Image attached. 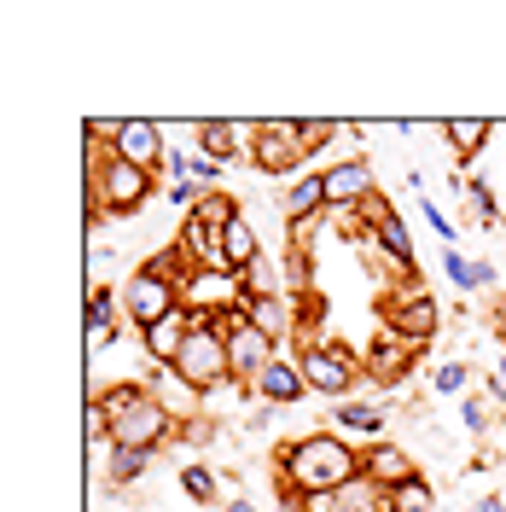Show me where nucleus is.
<instances>
[{
	"label": "nucleus",
	"mask_w": 506,
	"mask_h": 512,
	"mask_svg": "<svg viewBox=\"0 0 506 512\" xmlns=\"http://www.w3.org/2000/svg\"><path fill=\"white\" fill-rule=\"evenodd\" d=\"M361 478V454L338 431H309L280 448V489L297 495H338L344 483Z\"/></svg>",
	"instance_id": "1"
},
{
	"label": "nucleus",
	"mask_w": 506,
	"mask_h": 512,
	"mask_svg": "<svg viewBox=\"0 0 506 512\" xmlns=\"http://www.w3.org/2000/svg\"><path fill=\"white\" fill-rule=\"evenodd\" d=\"M94 402L111 414V443H117V448L158 454V448L181 431V419L169 414L146 384H117V390H105V396H94Z\"/></svg>",
	"instance_id": "2"
},
{
	"label": "nucleus",
	"mask_w": 506,
	"mask_h": 512,
	"mask_svg": "<svg viewBox=\"0 0 506 512\" xmlns=\"http://www.w3.org/2000/svg\"><path fill=\"white\" fill-rule=\"evenodd\" d=\"M152 192H158L152 169L123 163L117 152H99L94 140H88V233H94L105 216H134Z\"/></svg>",
	"instance_id": "3"
},
{
	"label": "nucleus",
	"mask_w": 506,
	"mask_h": 512,
	"mask_svg": "<svg viewBox=\"0 0 506 512\" xmlns=\"http://www.w3.org/2000/svg\"><path fill=\"white\" fill-rule=\"evenodd\" d=\"M175 373L198 390V396H210V390H222V384H233V361H227V332L222 320L198 315V326H192L187 350H181V361H175Z\"/></svg>",
	"instance_id": "4"
},
{
	"label": "nucleus",
	"mask_w": 506,
	"mask_h": 512,
	"mask_svg": "<svg viewBox=\"0 0 506 512\" xmlns=\"http://www.w3.org/2000/svg\"><path fill=\"white\" fill-rule=\"evenodd\" d=\"M181 309V274H169V262H146L140 274H128L123 280V315L146 332L152 320H163V315H175Z\"/></svg>",
	"instance_id": "5"
},
{
	"label": "nucleus",
	"mask_w": 506,
	"mask_h": 512,
	"mask_svg": "<svg viewBox=\"0 0 506 512\" xmlns=\"http://www.w3.org/2000/svg\"><path fill=\"white\" fill-rule=\"evenodd\" d=\"M88 140H94V146H105V152H117L123 163L152 169V175H158L163 158H169V140H163V128L146 123V117H123V123H88Z\"/></svg>",
	"instance_id": "6"
},
{
	"label": "nucleus",
	"mask_w": 506,
	"mask_h": 512,
	"mask_svg": "<svg viewBox=\"0 0 506 512\" xmlns=\"http://www.w3.org/2000/svg\"><path fill=\"white\" fill-rule=\"evenodd\" d=\"M216 320H222V332H227V361H233V379L251 390V384L262 379L274 361H280V344H274V338H268V332L245 315V309H227V315H216Z\"/></svg>",
	"instance_id": "7"
},
{
	"label": "nucleus",
	"mask_w": 506,
	"mask_h": 512,
	"mask_svg": "<svg viewBox=\"0 0 506 512\" xmlns=\"http://www.w3.org/2000/svg\"><path fill=\"white\" fill-rule=\"evenodd\" d=\"M297 367H303V379L315 396H332V402H349L355 396V384H361V355H349L344 344H309V350L297 355Z\"/></svg>",
	"instance_id": "8"
},
{
	"label": "nucleus",
	"mask_w": 506,
	"mask_h": 512,
	"mask_svg": "<svg viewBox=\"0 0 506 512\" xmlns=\"http://www.w3.org/2000/svg\"><path fill=\"white\" fill-rule=\"evenodd\" d=\"M251 163L262 175H297L303 169V123H256Z\"/></svg>",
	"instance_id": "9"
},
{
	"label": "nucleus",
	"mask_w": 506,
	"mask_h": 512,
	"mask_svg": "<svg viewBox=\"0 0 506 512\" xmlns=\"http://www.w3.org/2000/svg\"><path fill=\"white\" fill-rule=\"evenodd\" d=\"M320 181H326V210H361V204L379 192V181H373V163H367V158L332 163Z\"/></svg>",
	"instance_id": "10"
},
{
	"label": "nucleus",
	"mask_w": 506,
	"mask_h": 512,
	"mask_svg": "<svg viewBox=\"0 0 506 512\" xmlns=\"http://www.w3.org/2000/svg\"><path fill=\"white\" fill-rule=\"evenodd\" d=\"M384 326H390L402 344H413V350H419V344H431V338H437V326H443V309H437V297H425V291H408V297L390 309V320H384Z\"/></svg>",
	"instance_id": "11"
},
{
	"label": "nucleus",
	"mask_w": 506,
	"mask_h": 512,
	"mask_svg": "<svg viewBox=\"0 0 506 512\" xmlns=\"http://www.w3.org/2000/svg\"><path fill=\"white\" fill-rule=\"evenodd\" d=\"M192 326H198V315L181 303L175 315L152 320V326L140 332V344H146V355H152L158 367H175V361H181V350H187V338H192Z\"/></svg>",
	"instance_id": "12"
},
{
	"label": "nucleus",
	"mask_w": 506,
	"mask_h": 512,
	"mask_svg": "<svg viewBox=\"0 0 506 512\" xmlns=\"http://www.w3.org/2000/svg\"><path fill=\"white\" fill-rule=\"evenodd\" d=\"M251 140H256V123H198V158H251Z\"/></svg>",
	"instance_id": "13"
},
{
	"label": "nucleus",
	"mask_w": 506,
	"mask_h": 512,
	"mask_svg": "<svg viewBox=\"0 0 506 512\" xmlns=\"http://www.w3.org/2000/svg\"><path fill=\"white\" fill-rule=\"evenodd\" d=\"M222 262H227V274H233V280H245L256 262H262V239H256V222L245 216V210L222 227Z\"/></svg>",
	"instance_id": "14"
},
{
	"label": "nucleus",
	"mask_w": 506,
	"mask_h": 512,
	"mask_svg": "<svg viewBox=\"0 0 506 512\" xmlns=\"http://www.w3.org/2000/svg\"><path fill=\"white\" fill-rule=\"evenodd\" d=\"M256 402H268V408H291V402H303L309 396V379H303V367L297 361H274L262 379L251 384Z\"/></svg>",
	"instance_id": "15"
},
{
	"label": "nucleus",
	"mask_w": 506,
	"mask_h": 512,
	"mask_svg": "<svg viewBox=\"0 0 506 512\" xmlns=\"http://www.w3.org/2000/svg\"><path fill=\"white\" fill-rule=\"evenodd\" d=\"M361 472L379 483L384 495H390V489H402L408 478H419V472H413V460H408V448H390V443L367 448V454H361Z\"/></svg>",
	"instance_id": "16"
},
{
	"label": "nucleus",
	"mask_w": 506,
	"mask_h": 512,
	"mask_svg": "<svg viewBox=\"0 0 506 512\" xmlns=\"http://www.w3.org/2000/svg\"><path fill=\"white\" fill-rule=\"evenodd\" d=\"M146 390H152V396H158L163 408H169V414L181 419V425H192V419H198V390H192V384L181 379L175 367H158V373L146 379Z\"/></svg>",
	"instance_id": "17"
},
{
	"label": "nucleus",
	"mask_w": 506,
	"mask_h": 512,
	"mask_svg": "<svg viewBox=\"0 0 506 512\" xmlns=\"http://www.w3.org/2000/svg\"><path fill=\"white\" fill-rule=\"evenodd\" d=\"M384 408L379 402H361V396H349V402H338L332 408V431L338 437H384Z\"/></svg>",
	"instance_id": "18"
},
{
	"label": "nucleus",
	"mask_w": 506,
	"mask_h": 512,
	"mask_svg": "<svg viewBox=\"0 0 506 512\" xmlns=\"http://www.w3.org/2000/svg\"><path fill=\"white\" fill-rule=\"evenodd\" d=\"M280 204H285V216H291V227H309L320 210H326V181H320V175H303V181L285 187Z\"/></svg>",
	"instance_id": "19"
},
{
	"label": "nucleus",
	"mask_w": 506,
	"mask_h": 512,
	"mask_svg": "<svg viewBox=\"0 0 506 512\" xmlns=\"http://www.w3.org/2000/svg\"><path fill=\"white\" fill-rule=\"evenodd\" d=\"M489 134H495V128L483 123V117H448V123H443V140H448V152H454L460 163H472L477 152L489 146Z\"/></svg>",
	"instance_id": "20"
},
{
	"label": "nucleus",
	"mask_w": 506,
	"mask_h": 512,
	"mask_svg": "<svg viewBox=\"0 0 506 512\" xmlns=\"http://www.w3.org/2000/svg\"><path fill=\"white\" fill-rule=\"evenodd\" d=\"M408 350H413V344H402V338H396V332L384 326L379 344H373V355H367L361 367H367V373H379V379L390 384V379H402V373H408Z\"/></svg>",
	"instance_id": "21"
},
{
	"label": "nucleus",
	"mask_w": 506,
	"mask_h": 512,
	"mask_svg": "<svg viewBox=\"0 0 506 512\" xmlns=\"http://www.w3.org/2000/svg\"><path fill=\"white\" fill-rule=\"evenodd\" d=\"M443 274H448L454 291H483L489 280H495V268L477 262V256H466V251H443Z\"/></svg>",
	"instance_id": "22"
},
{
	"label": "nucleus",
	"mask_w": 506,
	"mask_h": 512,
	"mask_svg": "<svg viewBox=\"0 0 506 512\" xmlns=\"http://www.w3.org/2000/svg\"><path fill=\"white\" fill-rule=\"evenodd\" d=\"M245 315H251L256 326H262V332L274 338V344H280L285 332H291V315H285V297H274V291H251V297H245Z\"/></svg>",
	"instance_id": "23"
},
{
	"label": "nucleus",
	"mask_w": 506,
	"mask_h": 512,
	"mask_svg": "<svg viewBox=\"0 0 506 512\" xmlns=\"http://www.w3.org/2000/svg\"><path fill=\"white\" fill-rule=\"evenodd\" d=\"M373 245H379V251L402 268V274H413V233H408V222H402V216H390L384 227H373Z\"/></svg>",
	"instance_id": "24"
},
{
	"label": "nucleus",
	"mask_w": 506,
	"mask_h": 512,
	"mask_svg": "<svg viewBox=\"0 0 506 512\" xmlns=\"http://www.w3.org/2000/svg\"><path fill=\"white\" fill-rule=\"evenodd\" d=\"M384 512H437V489L425 478H408L402 489L384 495Z\"/></svg>",
	"instance_id": "25"
},
{
	"label": "nucleus",
	"mask_w": 506,
	"mask_h": 512,
	"mask_svg": "<svg viewBox=\"0 0 506 512\" xmlns=\"http://www.w3.org/2000/svg\"><path fill=\"white\" fill-rule=\"evenodd\" d=\"M181 489H187L198 507H216V495H222V478H216L204 460H187V466H181Z\"/></svg>",
	"instance_id": "26"
},
{
	"label": "nucleus",
	"mask_w": 506,
	"mask_h": 512,
	"mask_svg": "<svg viewBox=\"0 0 506 512\" xmlns=\"http://www.w3.org/2000/svg\"><path fill=\"white\" fill-rule=\"evenodd\" d=\"M146 466H152V454H140V448H117V454L105 460V478L117 483V489H128V483L146 478Z\"/></svg>",
	"instance_id": "27"
},
{
	"label": "nucleus",
	"mask_w": 506,
	"mask_h": 512,
	"mask_svg": "<svg viewBox=\"0 0 506 512\" xmlns=\"http://www.w3.org/2000/svg\"><path fill=\"white\" fill-rule=\"evenodd\" d=\"M460 192H466V204H472V227H483V233H489V227H495V216H501V210H495V198H489V187H483V181H472V175H460Z\"/></svg>",
	"instance_id": "28"
},
{
	"label": "nucleus",
	"mask_w": 506,
	"mask_h": 512,
	"mask_svg": "<svg viewBox=\"0 0 506 512\" xmlns=\"http://www.w3.org/2000/svg\"><path fill=\"white\" fill-rule=\"evenodd\" d=\"M466 384H472V367H466V361H443V367L431 373V390H437V396H460Z\"/></svg>",
	"instance_id": "29"
},
{
	"label": "nucleus",
	"mask_w": 506,
	"mask_h": 512,
	"mask_svg": "<svg viewBox=\"0 0 506 512\" xmlns=\"http://www.w3.org/2000/svg\"><path fill=\"white\" fill-rule=\"evenodd\" d=\"M419 210H425V222H431V233L443 239V251H460V245H454V239H460V227L448 222V210H443V204H431V198H419Z\"/></svg>",
	"instance_id": "30"
},
{
	"label": "nucleus",
	"mask_w": 506,
	"mask_h": 512,
	"mask_svg": "<svg viewBox=\"0 0 506 512\" xmlns=\"http://www.w3.org/2000/svg\"><path fill=\"white\" fill-rule=\"evenodd\" d=\"M460 414H466V431H472V437L489 431V402H483V396H466V408H460Z\"/></svg>",
	"instance_id": "31"
},
{
	"label": "nucleus",
	"mask_w": 506,
	"mask_h": 512,
	"mask_svg": "<svg viewBox=\"0 0 506 512\" xmlns=\"http://www.w3.org/2000/svg\"><path fill=\"white\" fill-rule=\"evenodd\" d=\"M88 326H111V291L105 286L88 291Z\"/></svg>",
	"instance_id": "32"
},
{
	"label": "nucleus",
	"mask_w": 506,
	"mask_h": 512,
	"mask_svg": "<svg viewBox=\"0 0 506 512\" xmlns=\"http://www.w3.org/2000/svg\"><path fill=\"white\" fill-rule=\"evenodd\" d=\"M472 512H506V501H501V495H483V501H477Z\"/></svg>",
	"instance_id": "33"
},
{
	"label": "nucleus",
	"mask_w": 506,
	"mask_h": 512,
	"mask_svg": "<svg viewBox=\"0 0 506 512\" xmlns=\"http://www.w3.org/2000/svg\"><path fill=\"white\" fill-rule=\"evenodd\" d=\"M222 512H256L251 501H222Z\"/></svg>",
	"instance_id": "34"
},
{
	"label": "nucleus",
	"mask_w": 506,
	"mask_h": 512,
	"mask_svg": "<svg viewBox=\"0 0 506 512\" xmlns=\"http://www.w3.org/2000/svg\"><path fill=\"white\" fill-rule=\"evenodd\" d=\"M495 384H501V390H506V361H501V373H495Z\"/></svg>",
	"instance_id": "35"
},
{
	"label": "nucleus",
	"mask_w": 506,
	"mask_h": 512,
	"mask_svg": "<svg viewBox=\"0 0 506 512\" xmlns=\"http://www.w3.org/2000/svg\"><path fill=\"white\" fill-rule=\"evenodd\" d=\"M501 338H506V320H501Z\"/></svg>",
	"instance_id": "36"
}]
</instances>
